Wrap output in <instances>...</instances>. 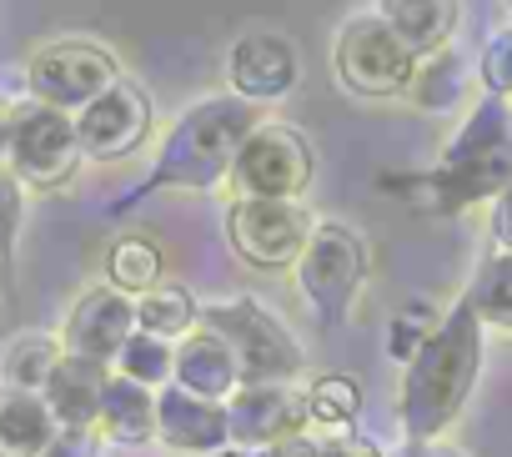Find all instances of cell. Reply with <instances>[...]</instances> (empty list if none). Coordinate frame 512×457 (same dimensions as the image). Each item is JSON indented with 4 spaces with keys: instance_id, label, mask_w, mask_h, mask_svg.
<instances>
[{
    "instance_id": "603a6c76",
    "label": "cell",
    "mask_w": 512,
    "mask_h": 457,
    "mask_svg": "<svg viewBox=\"0 0 512 457\" xmlns=\"http://www.w3.org/2000/svg\"><path fill=\"white\" fill-rule=\"evenodd\" d=\"M407 96H412L422 111H437V116H442V111H452V106L467 101V66H462L452 51H437V56L417 61V76H412Z\"/></svg>"
},
{
    "instance_id": "f546056e",
    "label": "cell",
    "mask_w": 512,
    "mask_h": 457,
    "mask_svg": "<svg viewBox=\"0 0 512 457\" xmlns=\"http://www.w3.org/2000/svg\"><path fill=\"white\" fill-rule=\"evenodd\" d=\"M482 81L492 96H512V26L497 31L482 51Z\"/></svg>"
},
{
    "instance_id": "cb8c5ba5",
    "label": "cell",
    "mask_w": 512,
    "mask_h": 457,
    "mask_svg": "<svg viewBox=\"0 0 512 457\" xmlns=\"http://www.w3.org/2000/svg\"><path fill=\"white\" fill-rule=\"evenodd\" d=\"M191 322H196V302H191L186 287L161 282L156 292L136 297V327L151 332V337H161V342H171V337L186 342V337H191Z\"/></svg>"
},
{
    "instance_id": "1f68e13d",
    "label": "cell",
    "mask_w": 512,
    "mask_h": 457,
    "mask_svg": "<svg viewBox=\"0 0 512 457\" xmlns=\"http://www.w3.org/2000/svg\"><path fill=\"white\" fill-rule=\"evenodd\" d=\"M96 427H61L56 442L46 447V457H96Z\"/></svg>"
},
{
    "instance_id": "ffe728a7",
    "label": "cell",
    "mask_w": 512,
    "mask_h": 457,
    "mask_svg": "<svg viewBox=\"0 0 512 457\" xmlns=\"http://www.w3.org/2000/svg\"><path fill=\"white\" fill-rule=\"evenodd\" d=\"M96 432H101V437H111V442H126V447L151 442V437H156V392L116 372V377L106 382Z\"/></svg>"
},
{
    "instance_id": "52a82bcc",
    "label": "cell",
    "mask_w": 512,
    "mask_h": 457,
    "mask_svg": "<svg viewBox=\"0 0 512 457\" xmlns=\"http://www.w3.org/2000/svg\"><path fill=\"white\" fill-rule=\"evenodd\" d=\"M362 277H367V247H362V237L347 232V226H337V221H322L317 232H312V242H307V252L297 257V287H302V297L327 322H337L352 307Z\"/></svg>"
},
{
    "instance_id": "d6986e66",
    "label": "cell",
    "mask_w": 512,
    "mask_h": 457,
    "mask_svg": "<svg viewBox=\"0 0 512 457\" xmlns=\"http://www.w3.org/2000/svg\"><path fill=\"white\" fill-rule=\"evenodd\" d=\"M377 16L422 61V56L447 51V36L457 26V0H377Z\"/></svg>"
},
{
    "instance_id": "8d00e7d4",
    "label": "cell",
    "mask_w": 512,
    "mask_h": 457,
    "mask_svg": "<svg viewBox=\"0 0 512 457\" xmlns=\"http://www.w3.org/2000/svg\"><path fill=\"white\" fill-rule=\"evenodd\" d=\"M507 6H512V0H507Z\"/></svg>"
},
{
    "instance_id": "d6a6232c",
    "label": "cell",
    "mask_w": 512,
    "mask_h": 457,
    "mask_svg": "<svg viewBox=\"0 0 512 457\" xmlns=\"http://www.w3.org/2000/svg\"><path fill=\"white\" fill-rule=\"evenodd\" d=\"M492 237L502 252H512V191L497 196V206H492Z\"/></svg>"
},
{
    "instance_id": "4dcf8cb0",
    "label": "cell",
    "mask_w": 512,
    "mask_h": 457,
    "mask_svg": "<svg viewBox=\"0 0 512 457\" xmlns=\"http://www.w3.org/2000/svg\"><path fill=\"white\" fill-rule=\"evenodd\" d=\"M16 232H21V176L0 166V257L16 247Z\"/></svg>"
},
{
    "instance_id": "9a60e30c",
    "label": "cell",
    "mask_w": 512,
    "mask_h": 457,
    "mask_svg": "<svg viewBox=\"0 0 512 457\" xmlns=\"http://www.w3.org/2000/svg\"><path fill=\"white\" fill-rule=\"evenodd\" d=\"M156 437L176 452H191V457H211V452H226L231 442V422H226V407L221 402H206V397H191L186 387H161L156 392Z\"/></svg>"
},
{
    "instance_id": "8fae6325",
    "label": "cell",
    "mask_w": 512,
    "mask_h": 457,
    "mask_svg": "<svg viewBox=\"0 0 512 457\" xmlns=\"http://www.w3.org/2000/svg\"><path fill=\"white\" fill-rule=\"evenodd\" d=\"M226 422H231V442L251 457H262L292 437L307 432V397H297L292 387L262 382V387H241L226 402Z\"/></svg>"
},
{
    "instance_id": "4fadbf2b",
    "label": "cell",
    "mask_w": 512,
    "mask_h": 457,
    "mask_svg": "<svg viewBox=\"0 0 512 457\" xmlns=\"http://www.w3.org/2000/svg\"><path fill=\"white\" fill-rule=\"evenodd\" d=\"M136 302L116 287H91L66 317V352L91 362H116L121 347L136 337Z\"/></svg>"
},
{
    "instance_id": "ba28073f",
    "label": "cell",
    "mask_w": 512,
    "mask_h": 457,
    "mask_svg": "<svg viewBox=\"0 0 512 457\" xmlns=\"http://www.w3.org/2000/svg\"><path fill=\"white\" fill-rule=\"evenodd\" d=\"M312 181V151L292 126H256L231 161L241 201H292Z\"/></svg>"
},
{
    "instance_id": "5b68a950",
    "label": "cell",
    "mask_w": 512,
    "mask_h": 457,
    "mask_svg": "<svg viewBox=\"0 0 512 457\" xmlns=\"http://www.w3.org/2000/svg\"><path fill=\"white\" fill-rule=\"evenodd\" d=\"M26 81H31V101L81 116L96 96H106L121 81V71H116L111 51H101L96 41H51L31 56Z\"/></svg>"
},
{
    "instance_id": "7a4b0ae2",
    "label": "cell",
    "mask_w": 512,
    "mask_h": 457,
    "mask_svg": "<svg viewBox=\"0 0 512 457\" xmlns=\"http://www.w3.org/2000/svg\"><path fill=\"white\" fill-rule=\"evenodd\" d=\"M256 126L262 121L241 96H216L191 106L156 161V186H216L221 176H231V161Z\"/></svg>"
},
{
    "instance_id": "5bb4252c",
    "label": "cell",
    "mask_w": 512,
    "mask_h": 457,
    "mask_svg": "<svg viewBox=\"0 0 512 457\" xmlns=\"http://www.w3.org/2000/svg\"><path fill=\"white\" fill-rule=\"evenodd\" d=\"M226 86L241 101H282L297 86V51L277 31H251L226 51Z\"/></svg>"
},
{
    "instance_id": "4316f807",
    "label": "cell",
    "mask_w": 512,
    "mask_h": 457,
    "mask_svg": "<svg viewBox=\"0 0 512 457\" xmlns=\"http://www.w3.org/2000/svg\"><path fill=\"white\" fill-rule=\"evenodd\" d=\"M382 186L397 191V196H407L412 211H462L467 206V196L457 191V181L442 166L437 171H422V176H387Z\"/></svg>"
},
{
    "instance_id": "d4e9b609",
    "label": "cell",
    "mask_w": 512,
    "mask_h": 457,
    "mask_svg": "<svg viewBox=\"0 0 512 457\" xmlns=\"http://www.w3.org/2000/svg\"><path fill=\"white\" fill-rule=\"evenodd\" d=\"M116 372L131 377V382H141V387H161V382L176 377V352H171V342H161V337H151V332H136V337L121 347Z\"/></svg>"
},
{
    "instance_id": "8992f818",
    "label": "cell",
    "mask_w": 512,
    "mask_h": 457,
    "mask_svg": "<svg viewBox=\"0 0 512 457\" xmlns=\"http://www.w3.org/2000/svg\"><path fill=\"white\" fill-rule=\"evenodd\" d=\"M337 76L357 96H397L417 76V56L392 36L382 16H357L337 36Z\"/></svg>"
},
{
    "instance_id": "484cf974",
    "label": "cell",
    "mask_w": 512,
    "mask_h": 457,
    "mask_svg": "<svg viewBox=\"0 0 512 457\" xmlns=\"http://www.w3.org/2000/svg\"><path fill=\"white\" fill-rule=\"evenodd\" d=\"M467 302L477 307L482 322H492V327H512V252H497V257L477 272Z\"/></svg>"
},
{
    "instance_id": "277c9868",
    "label": "cell",
    "mask_w": 512,
    "mask_h": 457,
    "mask_svg": "<svg viewBox=\"0 0 512 457\" xmlns=\"http://www.w3.org/2000/svg\"><path fill=\"white\" fill-rule=\"evenodd\" d=\"M442 171L457 181L467 201L512 191V111L497 96L472 106V116L462 121V131L442 156Z\"/></svg>"
},
{
    "instance_id": "3957f363",
    "label": "cell",
    "mask_w": 512,
    "mask_h": 457,
    "mask_svg": "<svg viewBox=\"0 0 512 457\" xmlns=\"http://www.w3.org/2000/svg\"><path fill=\"white\" fill-rule=\"evenodd\" d=\"M206 327L216 337H226V347L236 352L241 387H262V382L287 387V377L302 372V347L287 337V327L272 312H262V307L246 302V297L206 307Z\"/></svg>"
},
{
    "instance_id": "ac0fdd59",
    "label": "cell",
    "mask_w": 512,
    "mask_h": 457,
    "mask_svg": "<svg viewBox=\"0 0 512 457\" xmlns=\"http://www.w3.org/2000/svg\"><path fill=\"white\" fill-rule=\"evenodd\" d=\"M61 422L41 392L0 387V457H46Z\"/></svg>"
},
{
    "instance_id": "44dd1931",
    "label": "cell",
    "mask_w": 512,
    "mask_h": 457,
    "mask_svg": "<svg viewBox=\"0 0 512 457\" xmlns=\"http://www.w3.org/2000/svg\"><path fill=\"white\" fill-rule=\"evenodd\" d=\"M161 272H166L161 242H151V237H141V232L111 242V252H106V277H111V287L126 292V297L156 292V287H161Z\"/></svg>"
},
{
    "instance_id": "7c38bea8",
    "label": "cell",
    "mask_w": 512,
    "mask_h": 457,
    "mask_svg": "<svg viewBox=\"0 0 512 457\" xmlns=\"http://www.w3.org/2000/svg\"><path fill=\"white\" fill-rule=\"evenodd\" d=\"M146 131H151V101L131 81H116L106 96H96L76 116L81 156H91V161H121V156H131L146 141Z\"/></svg>"
},
{
    "instance_id": "836d02e7",
    "label": "cell",
    "mask_w": 512,
    "mask_h": 457,
    "mask_svg": "<svg viewBox=\"0 0 512 457\" xmlns=\"http://www.w3.org/2000/svg\"><path fill=\"white\" fill-rule=\"evenodd\" d=\"M402 457H457L452 447H442V442H407L402 447Z\"/></svg>"
},
{
    "instance_id": "6da1fadb",
    "label": "cell",
    "mask_w": 512,
    "mask_h": 457,
    "mask_svg": "<svg viewBox=\"0 0 512 457\" xmlns=\"http://www.w3.org/2000/svg\"><path fill=\"white\" fill-rule=\"evenodd\" d=\"M477 367H482V317L462 297L427 337V347L407 362V382H402L407 442H437V432L467 407Z\"/></svg>"
},
{
    "instance_id": "30bf717a",
    "label": "cell",
    "mask_w": 512,
    "mask_h": 457,
    "mask_svg": "<svg viewBox=\"0 0 512 457\" xmlns=\"http://www.w3.org/2000/svg\"><path fill=\"white\" fill-rule=\"evenodd\" d=\"M312 216L297 201H231L226 237L251 267H287L312 242Z\"/></svg>"
},
{
    "instance_id": "9c48e42d",
    "label": "cell",
    "mask_w": 512,
    "mask_h": 457,
    "mask_svg": "<svg viewBox=\"0 0 512 457\" xmlns=\"http://www.w3.org/2000/svg\"><path fill=\"white\" fill-rule=\"evenodd\" d=\"M11 171L31 186H61L76 161H81V136L76 121L56 106L26 101L11 111V151H6Z\"/></svg>"
},
{
    "instance_id": "7402d4cb",
    "label": "cell",
    "mask_w": 512,
    "mask_h": 457,
    "mask_svg": "<svg viewBox=\"0 0 512 457\" xmlns=\"http://www.w3.org/2000/svg\"><path fill=\"white\" fill-rule=\"evenodd\" d=\"M66 357V342L56 337H16L6 352H0V387H16V392H46L56 362Z\"/></svg>"
},
{
    "instance_id": "f1b7e54d",
    "label": "cell",
    "mask_w": 512,
    "mask_h": 457,
    "mask_svg": "<svg viewBox=\"0 0 512 457\" xmlns=\"http://www.w3.org/2000/svg\"><path fill=\"white\" fill-rule=\"evenodd\" d=\"M442 327V317L427 307V302H407L402 312H397V322H392V342H387V352L392 357H402V362H412L422 347H427V337Z\"/></svg>"
},
{
    "instance_id": "83f0119b",
    "label": "cell",
    "mask_w": 512,
    "mask_h": 457,
    "mask_svg": "<svg viewBox=\"0 0 512 457\" xmlns=\"http://www.w3.org/2000/svg\"><path fill=\"white\" fill-rule=\"evenodd\" d=\"M357 407H362V387L352 377H317L307 392V417L317 427H332V432L347 427L357 417Z\"/></svg>"
},
{
    "instance_id": "2e32d148",
    "label": "cell",
    "mask_w": 512,
    "mask_h": 457,
    "mask_svg": "<svg viewBox=\"0 0 512 457\" xmlns=\"http://www.w3.org/2000/svg\"><path fill=\"white\" fill-rule=\"evenodd\" d=\"M176 387H186L191 397H206V402L236 397L241 367H236V352L226 347V337H216L211 327H196L176 347Z\"/></svg>"
},
{
    "instance_id": "e0dca14e",
    "label": "cell",
    "mask_w": 512,
    "mask_h": 457,
    "mask_svg": "<svg viewBox=\"0 0 512 457\" xmlns=\"http://www.w3.org/2000/svg\"><path fill=\"white\" fill-rule=\"evenodd\" d=\"M106 382H111L106 362H91V357H71V352H66V357L56 362V372H51V382H46L41 397H46V407L56 412L61 427H96Z\"/></svg>"
},
{
    "instance_id": "e575fe53",
    "label": "cell",
    "mask_w": 512,
    "mask_h": 457,
    "mask_svg": "<svg viewBox=\"0 0 512 457\" xmlns=\"http://www.w3.org/2000/svg\"><path fill=\"white\" fill-rule=\"evenodd\" d=\"M11 151V106H0V156Z\"/></svg>"
},
{
    "instance_id": "d590c367",
    "label": "cell",
    "mask_w": 512,
    "mask_h": 457,
    "mask_svg": "<svg viewBox=\"0 0 512 457\" xmlns=\"http://www.w3.org/2000/svg\"><path fill=\"white\" fill-rule=\"evenodd\" d=\"M211 457H251V452H241V447H226V452H211Z\"/></svg>"
}]
</instances>
